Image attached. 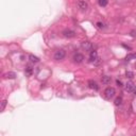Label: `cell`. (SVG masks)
<instances>
[{
    "label": "cell",
    "mask_w": 136,
    "mask_h": 136,
    "mask_svg": "<svg viewBox=\"0 0 136 136\" xmlns=\"http://www.w3.org/2000/svg\"><path fill=\"white\" fill-rule=\"evenodd\" d=\"M65 56H66V52H65V50H63V49L56 50L55 53H54V55H53V57H54L55 61H62Z\"/></svg>",
    "instance_id": "6da1fadb"
},
{
    "label": "cell",
    "mask_w": 136,
    "mask_h": 136,
    "mask_svg": "<svg viewBox=\"0 0 136 136\" xmlns=\"http://www.w3.org/2000/svg\"><path fill=\"white\" fill-rule=\"evenodd\" d=\"M115 94H116V90H115V88L114 87H108L106 89L104 90V96L106 99H111V98H113L115 96Z\"/></svg>",
    "instance_id": "7a4b0ae2"
},
{
    "label": "cell",
    "mask_w": 136,
    "mask_h": 136,
    "mask_svg": "<svg viewBox=\"0 0 136 136\" xmlns=\"http://www.w3.org/2000/svg\"><path fill=\"white\" fill-rule=\"evenodd\" d=\"M77 7L79 8L80 11L85 12V11H87V9H88V3H87L86 1H84V0H79V1L77 2Z\"/></svg>",
    "instance_id": "3957f363"
},
{
    "label": "cell",
    "mask_w": 136,
    "mask_h": 136,
    "mask_svg": "<svg viewBox=\"0 0 136 136\" xmlns=\"http://www.w3.org/2000/svg\"><path fill=\"white\" fill-rule=\"evenodd\" d=\"M62 34H63L64 37H67V38H72L77 35L75 32L72 31V30H70V29H66V30H64Z\"/></svg>",
    "instance_id": "277c9868"
},
{
    "label": "cell",
    "mask_w": 136,
    "mask_h": 136,
    "mask_svg": "<svg viewBox=\"0 0 136 136\" xmlns=\"http://www.w3.org/2000/svg\"><path fill=\"white\" fill-rule=\"evenodd\" d=\"M72 60L75 64H81L84 61V55L82 54V53H75V54L73 55V57H72Z\"/></svg>",
    "instance_id": "5b68a950"
},
{
    "label": "cell",
    "mask_w": 136,
    "mask_h": 136,
    "mask_svg": "<svg viewBox=\"0 0 136 136\" xmlns=\"http://www.w3.org/2000/svg\"><path fill=\"white\" fill-rule=\"evenodd\" d=\"M82 48H83L85 51H92L93 50V44L90 42H88V40H85V42H83L81 44Z\"/></svg>",
    "instance_id": "8992f818"
},
{
    "label": "cell",
    "mask_w": 136,
    "mask_h": 136,
    "mask_svg": "<svg viewBox=\"0 0 136 136\" xmlns=\"http://www.w3.org/2000/svg\"><path fill=\"white\" fill-rule=\"evenodd\" d=\"M88 87L89 88H92V89H94V90H99V85H98V83L96 81H94V80H89L88 81Z\"/></svg>",
    "instance_id": "52a82bcc"
},
{
    "label": "cell",
    "mask_w": 136,
    "mask_h": 136,
    "mask_svg": "<svg viewBox=\"0 0 136 136\" xmlns=\"http://www.w3.org/2000/svg\"><path fill=\"white\" fill-rule=\"evenodd\" d=\"M96 60H98V53L96 50H92L90 51V54H89V62L95 63Z\"/></svg>",
    "instance_id": "ba28073f"
},
{
    "label": "cell",
    "mask_w": 136,
    "mask_h": 136,
    "mask_svg": "<svg viewBox=\"0 0 136 136\" xmlns=\"http://www.w3.org/2000/svg\"><path fill=\"white\" fill-rule=\"evenodd\" d=\"M135 90V85L133 82H128L126 84V92L128 93H133Z\"/></svg>",
    "instance_id": "9c48e42d"
},
{
    "label": "cell",
    "mask_w": 136,
    "mask_h": 136,
    "mask_svg": "<svg viewBox=\"0 0 136 136\" xmlns=\"http://www.w3.org/2000/svg\"><path fill=\"white\" fill-rule=\"evenodd\" d=\"M101 82H102V84L108 85V84H110L112 82V78H111V77H109V75H102Z\"/></svg>",
    "instance_id": "30bf717a"
},
{
    "label": "cell",
    "mask_w": 136,
    "mask_h": 136,
    "mask_svg": "<svg viewBox=\"0 0 136 136\" xmlns=\"http://www.w3.org/2000/svg\"><path fill=\"white\" fill-rule=\"evenodd\" d=\"M25 73H26L27 77L32 75V73H33V68H32L31 66H27V67H26V70H25Z\"/></svg>",
    "instance_id": "8fae6325"
},
{
    "label": "cell",
    "mask_w": 136,
    "mask_h": 136,
    "mask_svg": "<svg viewBox=\"0 0 136 136\" xmlns=\"http://www.w3.org/2000/svg\"><path fill=\"white\" fill-rule=\"evenodd\" d=\"M29 60H30L32 63H38L39 62V58L37 56H35L34 54H30V55H29Z\"/></svg>",
    "instance_id": "7c38bea8"
},
{
    "label": "cell",
    "mask_w": 136,
    "mask_h": 136,
    "mask_svg": "<svg viewBox=\"0 0 136 136\" xmlns=\"http://www.w3.org/2000/svg\"><path fill=\"white\" fill-rule=\"evenodd\" d=\"M136 58V53H130L126 56V60L127 61H131V60H135Z\"/></svg>",
    "instance_id": "4fadbf2b"
},
{
    "label": "cell",
    "mask_w": 136,
    "mask_h": 136,
    "mask_svg": "<svg viewBox=\"0 0 136 136\" xmlns=\"http://www.w3.org/2000/svg\"><path fill=\"white\" fill-rule=\"evenodd\" d=\"M5 77H7L8 79H15L16 78V73L13 72V71H9L7 74H5Z\"/></svg>",
    "instance_id": "5bb4252c"
},
{
    "label": "cell",
    "mask_w": 136,
    "mask_h": 136,
    "mask_svg": "<svg viewBox=\"0 0 136 136\" xmlns=\"http://www.w3.org/2000/svg\"><path fill=\"white\" fill-rule=\"evenodd\" d=\"M115 105L116 106H120L121 104H122V98L121 97H117L116 99H115Z\"/></svg>",
    "instance_id": "9a60e30c"
},
{
    "label": "cell",
    "mask_w": 136,
    "mask_h": 136,
    "mask_svg": "<svg viewBox=\"0 0 136 136\" xmlns=\"http://www.w3.org/2000/svg\"><path fill=\"white\" fill-rule=\"evenodd\" d=\"M98 3L100 7H106L109 3V0H98Z\"/></svg>",
    "instance_id": "2e32d148"
},
{
    "label": "cell",
    "mask_w": 136,
    "mask_h": 136,
    "mask_svg": "<svg viewBox=\"0 0 136 136\" xmlns=\"http://www.w3.org/2000/svg\"><path fill=\"white\" fill-rule=\"evenodd\" d=\"M97 27H98L99 29H104V28H105V23H104V22H101V21H98V22H97Z\"/></svg>",
    "instance_id": "e0dca14e"
},
{
    "label": "cell",
    "mask_w": 136,
    "mask_h": 136,
    "mask_svg": "<svg viewBox=\"0 0 136 136\" xmlns=\"http://www.w3.org/2000/svg\"><path fill=\"white\" fill-rule=\"evenodd\" d=\"M7 100H3V101L1 102V109H0V110H1V112H3L4 111V109H5V105H7Z\"/></svg>",
    "instance_id": "ac0fdd59"
},
{
    "label": "cell",
    "mask_w": 136,
    "mask_h": 136,
    "mask_svg": "<svg viewBox=\"0 0 136 136\" xmlns=\"http://www.w3.org/2000/svg\"><path fill=\"white\" fill-rule=\"evenodd\" d=\"M126 75H127V78H129V79H132L133 77H134V73H133L132 71H127Z\"/></svg>",
    "instance_id": "d6986e66"
},
{
    "label": "cell",
    "mask_w": 136,
    "mask_h": 136,
    "mask_svg": "<svg viewBox=\"0 0 136 136\" xmlns=\"http://www.w3.org/2000/svg\"><path fill=\"white\" fill-rule=\"evenodd\" d=\"M116 83H117V85L119 86V87H121V86H122V82H121L120 80H117V81H116Z\"/></svg>",
    "instance_id": "ffe728a7"
},
{
    "label": "cell",
    "mask_w": 136,
    "mask_h": 136,
    "mask_svg": "<svg viewBox=\"0 0 136 136\" xmlns=\"http://www.w3.org/2000/svg\"><path fill=\"white\" fill-rule=\"evenodd\" d=\"M123 47H125V48H127V49H130L131 50V47H129V46H127V45H122Z\"/></svg>",
    "instance_id": "44dd1931"
},
{
    "label": "cell",
    "mask_w": 136,
    "mask_h": 136,
    "mask_svg": "<svg viewBox=\"0 0 136 136\" xmlns=\"http://www.w3.org/2000/svg\"><path fill=\"white\" fill-rule=\"evenodd\" d=\"M134 94H135V95H136V90H134Z\"/></svg>",
    "instance_id": "7402d4cb"
}]
</instances>
